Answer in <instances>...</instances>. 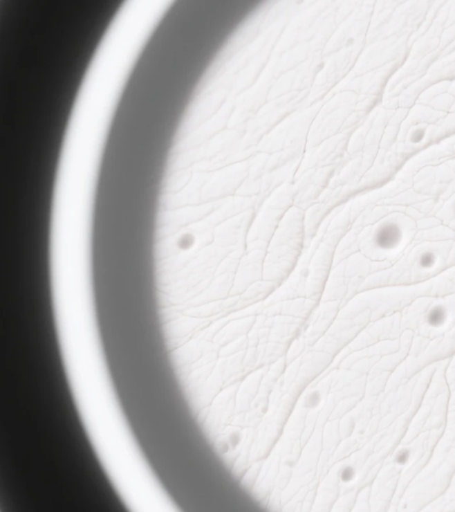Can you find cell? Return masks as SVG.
<instances>
[{"instance_id": "6da1fadb", "label": "cell", "mask_w": 455, "mask_h": 512, "mask_svg": "<svg viewBox=\"0 0 455 512\" xmlns=\"http://www.w3.org/2000/svg\"><path fill=\"white\" fill-rule=\"evenodd\" d=\"M95 209L53 208L50 223V280L53 310L95 308L92 239Z\"/></svg>"}, {"instance_id": "7a4b0ae2", "label": "cell", "mask_w": 455, "mask_h": 512, "mask_svg": "<svg viewBox=\"0 0 455 512\" xmlns=\"http://www.w3.org/2000/svg\"><path fill=\"white\" fill-rule=\"evenodd\" d=\"M402 230L396 223H386L377 230L375 242L378 248L391 250L400 244Z\"/></svg>"}, {"instance_id": "3957f363", "label": "cell", "mask_w": 455, "mask_h": 512, "mask_svg": "<svg viewBox=\"0 0 455 512\" xmlns=\"http://www.w3.org/2000/svg\"><path fill=\"white\" fill-rule=\"evenodd\" d=\"M447 318V311L440 305L436 306L429 311L428 320L432 326H440Z\"/></svg>"}, {"instance_id": "277c9868", "label": "cell", "mask_w": 455, "mask_h": 512, "mask_svg": "<svg viewBox=\"0 0 455 512\" xmlns=\"http://www.w3.org/2000/svg\"><path fill=\"white\" fill-rule=\"evenodd\" d=\"M437 262V257L434 253L431 251H426L420 255L419 258V265L423 268H431L436 264Z\"/></svg>"}]
</instances>
